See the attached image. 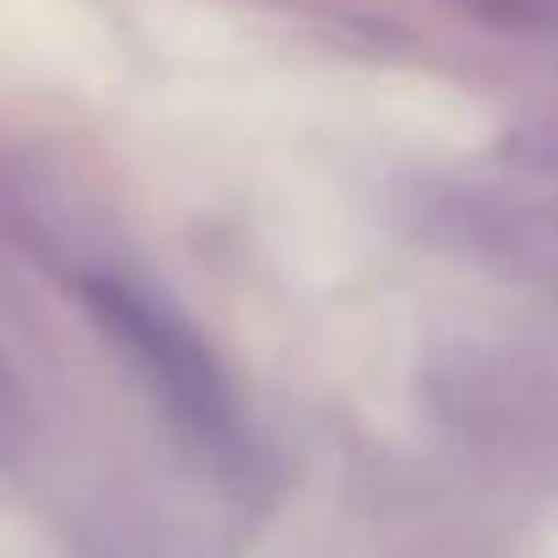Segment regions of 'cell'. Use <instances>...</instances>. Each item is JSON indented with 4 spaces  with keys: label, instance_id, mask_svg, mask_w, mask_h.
Wrapping results in <instances>:
<instances>
[{
    "label": "cell",
    "instance_id": "6da1fadb",
    "mask_svg": "<svg viewBox=\"0 0 558 558\" xmlns=\"http://www.w3.org/2000/svg\"><path fill=\"white\" fill-rule=\"evenodd\" d=\"M88 296H94V313L126 340V351L143 356L148 373H154L192 416L219 422L225 389H219V378H214V362L203 356V345H197L165 307H154L148 296H137V291H126V286H88Z\"/></svg>",
    "mask_w": 558,
    "mask_h": 558
}]
</instances>
